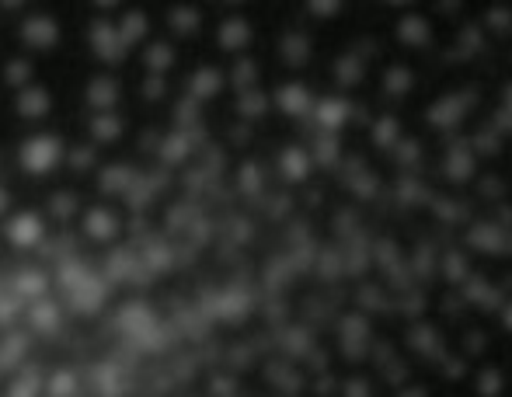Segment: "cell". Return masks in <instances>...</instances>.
I'll list each match as a JSON object with an SVG mask.
<instances>
[{
    "mask_svg": "<svg viewBox=\"0 0 512 397\" xmlns=\"http://www.w3.org/2000/svg\"><path fill=\"white\" fill-rule=\"evenodd\" d=\"M373 342H377V321L349 303L335 317V324H331V349H335V356L342 359L345 370H366Z\"/></svg>",
    "mask_w": 512,
    "mask_h": 397,
    "instance_id": "6da1fadb",
    "label": "cell"
},
{
    "mask_svg": "<svg viewBox=\"0 0 512 397\" xmlns=\"http://www.w3.org/2000/svg\"><path fill=\"white\" fill-rule=\"evenodd\" d=\"M418 7L422 4H401L398 14L391 18V25H387V39H391V46L405 56L432 53V49L446 39V28H453V25H446V28L439 25V21L429 14V7H425V11H418Z\"/></svg>",
    "mask_w": 512,
    "mask_h": 397,
    "instance_id": "7a4b0ae2",
    "label": "cell"
},
{
    "mask_svg": "<svg viewBox=\"0 0 512 397\" xmlns=\"http://www.w3.org/2000/svg\"><path fill=\"white\" fill-rule=\"evenodd\" d=\"M481 157L474 154L467 133L450 136V140H436V157H432V178L439 189L450 192H467L481 175Z\"/></svg>",
    "mask_w": 512,
    "mask_h": 397,
    "instance_id": "3957f363",
    "label": "cell"
},
{
    "mask_svg": "<svg viewBox=\"0 0 512 397\" xmlns=\"http://www.w3.org/2000/svg\"><path fill=\"white\" fill-rule=\"evenodd\" d=\"M460 303H464L467 310H471L474 317H485V321H492L495 310L502 307V300L509 297L506 290H502L499 276H495L492 265H474V272L464 279V286L457 290Z\"/></svg>",
    "mask_w": 512,
    "mask_h": 397,
    "instance_id": "277c9868",
    "label": "cell"
},
{
    "mask_svg": "<svg viewBox=\"0 0 512 397\" xmlns=\"http://www.w3.org/2000/svg\"><path fill=\"white\" fill-rule=\"evenodd\" d=\"M408 129H411V122H408L405 112H387V108H377V115H373L370 126H366L363 140L377 157H391L394 150L401 147V140L408 136Z\"/></svg>",
    "mask_w": 512,
    "mask_h": 397,
    "instance_id": "5b68a950",
    "label": "cell"
},
{
    "mask_svg": "<svg viewBox=\"0 0 512 397\" xmlns=\"http://www.w3.org/2000/svg\"><path fill=\"white\" fill-rule=\"evenodd\" d=\"M467 397H509L512 391V370L509 359H485L467 377Z\"/></svg>",
    "mask_w": 512,
    "mask_h": 397,
    "instance_id": "8992f818",
    "label": "cell"
},
{
    "mask_svg": "<svg viewBox=\"0 0 512 397\" xmlns=\"http://www.w3.org/2000/svg\"><path fill=\"white\" fill-rule=\"evenodd\" d=\"M314 105H317V91L310 88L307 81H286V84H279L276 108L283 112V119L297 122V126H307L310 115H314Z\"/></svg>",
    "mask_w": 512,
    "mask_h": 397,
    "instance_id": "52a82bcc",
    "label": "cell"
},
{
    "mask_svg": "<svg viewBox=\"0 0 512 397\" xmlns=\"http://www.w3.org/2000/svg\"><path fill=\"white\" fill-rule=\"evenodd\" d=\"M478 25L495 46H509L512 42V4L506 0H492V4H478Z\"/></svg>",
    "mask_w": 512,
    "mask_h": 397,
    "instance_id": "ba28073f",
    "label": "cell"
},
{
    "mask_svg": "<svg viewBox=\"0 0 512 397\" xmlns=\"http://www.w3.org/2000/svg\"><path fill=\"white\" fill-rule=\"evenodd\" d=\"M279 175H283V182H290V185H307L310 178L317 175L307 143H286L283 157H279Z\"/></svg>",
    "mask_w": 512,
    "mask_h": 397,
    "instance_id": "9c48e42d",
    "label": "cell"
},
{
    "mask_svg": "<svg viewBox=\"0 0 512 397\" xmlns=\"http://www.w3.org/2000/svg\"><path fill=\"white\" fill-rule=\"evenodd\" d=\"M338 397H387V394L380 391V384L373 380L370 370H342Z\"/></svg>",
    "mask_w": 512,
    "mask_h": 397,
    "instance_id": "30bf717a",
    "label": "cell"
},
{
    "mask_svg": "<svg viewBox=\"0 0 512 397\" xmlns=\"http://www.w3.org/2000/svg\"><path fill=\"white\" fill-rule=\"evenodd\" d=\"M283 56L290 70H307L310 60H314V39L307 32H290L283 39Z\"/></svg>",
    "mask_w": 512,
    "mask_h": 397,
    "instance_id": "8fae6325",
    "label": "cell"
},
{
    "mask_svg": "<svg viewBox=\"0 0 512 397\" xmlns=\"http://www.w3.org/2000/svg\"><path fill=\"white\" fill-rule=\"evenodd\" d=\"M56 157H60V150H56V143L46 140V136H42V140L25 143V164L32 171H49V164H53Z\"/></svg>",
    "mask_w": 512,
    "mask_h": 397,
    "instance_id": "7c38bea8",
    "label": "cell"
},
{
    "mask_svg": "<svg viewBox=\"0 0 512 397\" xmlns=\"http://www.w3.org/2000/svg\"><path fill=\"white\" fill-rule=\"evenodd\" d=\"M251 42V25L244 18H230L220 28V46L223 49H244Z\"/></svg>",
    "mask_w": 512,
    "mask_h": 397,
    "instance_id": "4fadbf2b",
    "label": "cell"
},
{
    "mask_svg": "<svg viewBox=\"0 0 512 397\" xmlns=\"http://www.w3.org/2000/svg\"><path fill=\"white\" fill-rule=\"evenodd\" d=\"M492 324H495V331H499L502 338H509V342H512V293H509L506 300H502V307L495 310Z\"/></svg>",
    "mask_w": 512,
    "mask_h": 397,
    "instance_id": "5bb4252c",
    "label": "cell"
},
{
    "mask_svg": "<svg viewBox=\"0 0 512 397\" xmlns=\"http://www.w3.org/2000/svg\"><path fill=\"white\" fill-rule=\"evenodd\" d=\"M506 67H509V74H512V42L506 46Z\"/></svg>",
    "mask_w": 512,
    "mask_h": 397,
    "instance_id": "9a60e30c",
    "label": "cell"
},
{
    "mask_svg": "<svg viewBox=\"0 0 512 397\" xmlns=\"http://www.w3.org/2000/svg\"><path fill=\"white\" fill-rule=\"evenodd\" d=\"M509 370H512V356H509Z\"/></svg>",
    "mask_w": 512,
    "mask_h": 397,
    "instance_id": "2e32d148",
    "label": "cell"
}]
</instances>
